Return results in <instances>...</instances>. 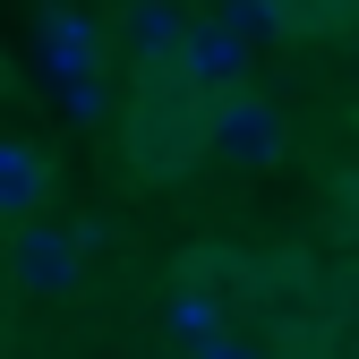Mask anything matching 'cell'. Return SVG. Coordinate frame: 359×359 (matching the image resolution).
<instances>
[{
	"mask_svg": "<svg viewBox=\"0 0 359 359\" xmlns=\"http://www.w3.org/2000/svg\"><path fill=\"white\" fill-rule=\"evenodd\" d=\"M9 283L34 291V299H69L86 283V240L69 231V222H18L9 240Z\"/></svg>",
	"mask_w": 359,
	"mask_h": 359,
	"instance_id": "7a4b0ae2",
	"label": "cell"
},
{
	"mask_svg": "<svg viewBox=\"0 0 359 359\" xmlns=\"http://www.w3.org/2000/svg\"><path fill=\"white\" fill-rule=\"evenodd\" d=\"M60 103H69L77 120H111V86H103V77H77V86H60Z\"/></svg>",
	"mask_w": 359,
	"mask_h": 359,
	"instance_id": "9c48e42d",
	"label": "cell"
},
{
	"mask_svg": "<svg viewBox=\"0 0 359 359\" xmlns=\"http://www.w3.org/2000/svg\"><path fill=\"white\" fill-rule=\"evenodd\" d=\"M34 43H43V77H52V86H77V77H95V52H103V26L86 18V9H43Z\"/></svg>",
	"mask_w": 359,
	"mask_h": 359,
	"instance_id": "277c9868",
	"label": "cell"
},
{
	"mask_svg": "<svg viewBox=\"0 0 359 359\" xmlns=\"http://www.w3.org/2000/svg\"><path fill=\"white\" fill-rule=\"evenodd\" d=\"M120 34L137 43V52H146V69H154V60H171V52H180L189 18H180V9H154V0H146V9H128V18H120Z\"/></svg>",
	"mask_w": 359,
	"mask_h": 359,
	"instance_id": "52a82bcc",
	"label": "cell"
},
{
	"mask_svg": "<svg viewBox=\"0 0 359 359\" xmlns=\"http://www.w3.org/2000/svg\"><path fill=\"white\" fill-rule=\"evenodd\" d=\"M205 146L222 163H240V171H274L283 146H291V128H283V111L265 103V95H222L205 111Z\"/></svg>",
	"mask_w": 359,
	"mask_h": 359,
	"instance_id": "6da1fadb",
	"label": "cell"
},
{
	"mask_svg": "<svg viewBox=\"0 0 359 359\" xmlns=\"http://www.w3.org/2000/svg\"><path fill=\"white\" fill-rule=\"evenodd\" d=\"M163 325L171 334H189V342H205V334H222V317H214V299L189 283V291H171V308H163Z\"/></svg>",
	"mask_w": 359,
	"mask_h": 359,
	"instance_id": "ba28073f",
	"label": "cell"
},
{
	"mask_svg": "<svg viewBox=\"0 0 359 359\" xmlns=\"http://www.w3.org/2000/svg\"><path fill=\"white\" fill-rule=\"evenodd\" d=\"M43 197H52V163H43L26 137L0 128V222H26Z\"/></svg>",
	"mask_w": 359,
	"mask_h": 359,
	"instance_id": "5b68a950",
	"label": "cell"
},
{
	"mask_svg": "<svg viewBox=\"0 0 359 359\" xmlns=\"http://www.w3.org/2000/svg\"><path fill=\"white\" fill-rule=\"evenodd\" d=\"M171 69H180V86H222V95H240V77H248V52L231 34H222L214 18H189V34H180V52H171Z\"/></svg>",
	"mask_w": 359,
	"mask_h": 359,
	"instance_id": "3957f363",
	"label": "cell"
},
{
	"mask_svg": "<svg viewBox=\"0 0 359 359\" xmlns=\"http://www.w3.org/2000/svg\"><path fill=\"white\" fill-rule=\"evenodd\" d=\"M197 359H265V351H257V342H240V334H205V342H197Z\"/></svg>",
	"mask_w": 359,
	"mask_h": 359,
	"instance_id": "30bf717a",
	"label": "cell"
},
{
	"mask_svg": "<svg viewBox=\"0 0 359 359\" xmlns=\"http://www.w3.org/2000/svg\"><path fill=\"white\" fill-rule=\"evenodd\" d=\"M214 26L240 43V52H257V43H274L299 26V9H274V0H231V9H214Z\"/></svg>",
	"mask_w": 359,
	"mask_h": 359,
	"instance_id": "8992f818",
	"label": "cell"
}]
</instances>
